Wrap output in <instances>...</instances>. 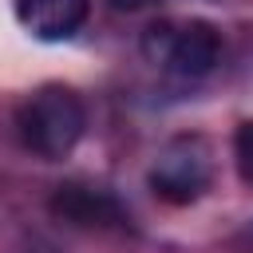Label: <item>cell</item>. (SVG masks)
I'll use <instances>...</instances> for the list:
<instances>
[{
	"label": "cell",
	"instance_id": "cell-1",
	"mask_svg": "<svg viewBox=\"0 0 253 253\" xmlns=\"http://www.w3.org/2000/svg\"><path fill=\"white\" fill-rule=\"evenodd\" d=\"M16 126H20V142L32 154H40L47 162H59L79 146V138L87 130V107L71 87L47 83V87H40L36 95H28L20 103Z\"/></svg>",
	"mask_w": 253,
	"mask_h": 253
},
{
	"label": "cell",
	"instance_id": "cell-2",
	"mask_svg": "<svg viewBox=\"0 0 253 253\" xmlns=\"http://www.w3.org/2000/svg\"><path fill=\"white\" fill-rule=\"evenodd\" d=\"M150 63L166 67L178 79H206L221 63V32L206 20L186 24H154L142 40Z\"/></svg>",
	"mask_w": 253,
	"mask_h": 253
},
{
	"label": "cell",
	"instance_id": "cell-3",
	"mask_svg": "<svg viewBox=\"0 0 253 253\" xmlns=\"http://www.w3.org/2000/svg\"><path fill=\"white\" fill-rule=\"evenodd\" d=\"M154 198L170 202V206H190L198 202L210 182H213V150L202 134H178L170 138L158 158L150 162V174H146Z\"/></svg>",
	"mask_w": 253,
	"mask_h": 253
},
{
	"label": "cell",
	"instance_id": "cell-4",
	"mask_svg": "<svg viewBox=\"0 0 253 253\" xmlns=\"http://www.w3.org/2000/svg\"><path fill=\"white\" fill-rule=\"evenodd\" d=\"M51 213L67 225H79V229H115L126 221L119 198L111 190H99V186H83V182H63L55 186L51 194Z\"/></svg>",
	"mask_w": 253,
	"mask_h": 253
},
{
	"label": "cell",
	"instance_id": "cell-5",
	"mask_svg": "<svg viewBox=\"0 0 253 253\" xmlns=\"http://www.w3.org/2000/svg\"><path fill=\"white\" fill-rule=\"evenodd\" d=\"M91 16V0H16V20L43 43L71 40Z\"/></svg>",
	"mask_w": 253,
	"mask_h": 253
},
{
	"label": "cell",
	"instance_id": "cell-6",
	"mask_svg": "<svg viewBox=\"0 0 253 253\" xmlns=\"http://www.w3.org/2000/svg\"><path fill=\"white\" fill-rule=\"evenodd\" d=\"M233 162H237L241 182L253 190V123L237 126V134H233Z\"/></svg>",
	"mask_w": 253,
	"mask_h": 253
},
{
	"label": "cell",
	"instance_id": "cell-7",
	"mask_svg": "<svg viewBox=\"0 0 253 253\" xmlns=\"http://www.w3.org/2000/svg\"><path fill=\"white\" fill-rule=\"evenodd\" d=\"M111 4H115L119 12H138V8H150L154 0H111Z\"/></svg>",
	"mask_w": 253,
	"mask_h": 253
}]
</instances>
